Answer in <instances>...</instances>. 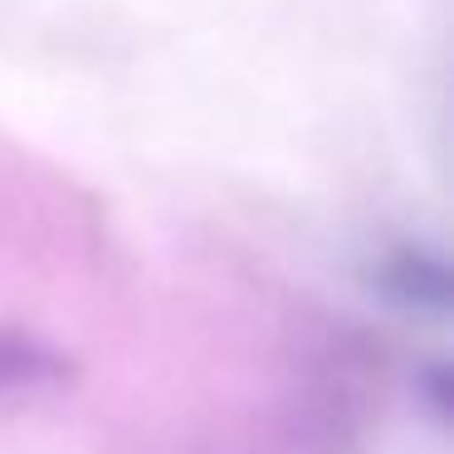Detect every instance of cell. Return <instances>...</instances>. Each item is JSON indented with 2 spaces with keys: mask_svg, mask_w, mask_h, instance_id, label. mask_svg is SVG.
Listing matches in <instances>:
<instances>
[{
  "mask_svg": "<svg viewBox=\"0 0 454 454\" xmlns=\"http://www.w3.org/2000/svg\"><path fill=\"white\" fill-rule=\"evenodd\" d=\"M74 386V362L30 327L0 323V420H20Z\"/></svg>",
  "mask_w": 454,
  "mask_h": 454,
  "instance_id": "cell-1",
  "label": "cell"
},
{
  "mask_svg": "<svg viewBox=\"0 0 454 454\" xmlns=\"http://www.w3.org/2000/svg\"><path fill=\"white\" fill-rule=\"evenodd\" d=\"M366 284L386 298L391 308L411 317H444L450 313V264L440 249L420 239H395L366 269Z\"/></svg>",
  "mask_w": 454,
  "mask_h": 454,
  "instance_id": "cell-2",
  "label": "cell"
}]
</instances>
